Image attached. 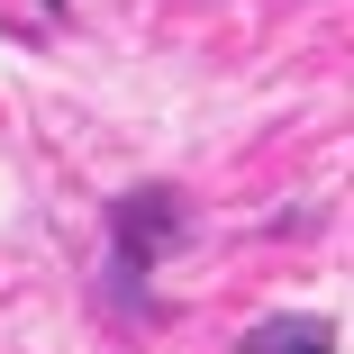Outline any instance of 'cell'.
I'll use <instances>...</instances> for the list:
<instances>
[{
  "instance_id": "obj_1",
  "label": "cell",
  "mask_w": 354,
  "mask_h": 354,
  "mask_svg": "<svg viewBox=\"0 0 354 354\" xmlns=\"http://www.w3.org/2000/svg\"><path fill=\"white\" fill-rule=\"evenodd\" d=\"M173 227H182V209L155 191V200H127L118 209V236H127V263H146V254H164L173 245Z\"/></svg>"
},
{
  "instance_id": "obj_2",
  "label": "cell",
  "mask_w": 354,
  "mask_h": 354,
  "mask_svg": "<svg viewBox=\"0 0 354 354\" xmlns=\"http://www.w3.org/2000/svg\"><path fill=\"white\" fill-rule=\"evenodd\" d=\"M245 354H336V336H327L318 318H272V327L245 336Z\"/></svg>"
}]
</instances>
